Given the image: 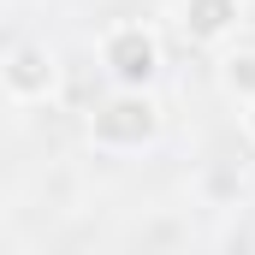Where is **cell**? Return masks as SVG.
Listing matches in <instances>:
<instances>
[{"label": "cell", "instance_id": "1", "mask_svg": "<svg viewBox=\"0 0 255 255\" xmlns=\"http://www.w3.org/2000/svg\"><path fill=\"white\" fill-rule=\"evenodd\" d=\"M154 130H160V107L148 101V89L113 95V101L95 107V119H89V136H95L101 148H142V142H154Z\"/></svg>", "mask_w": 255, "mask_h": 255}, {"label": "cell", "instance_id": "2", "mask_svg": "<svg viewBox=\"0 0 255 255\" xmlns=\"http://www.w3.org/2000/svg\"><path fill=\"white\" fill-rule=\"evenodd\" d=\"M101 60H107V71H113L119 89H148L160 77V36L148 24H119V30H107Z\"/></svg>", "mask_w": 255, "mask_h": 255}, {"label": "cell", "instance_id": "3", "mask_svg": "<svg viewBox=\"0 0 255 255\" xmlns=\"http://www.w3.org/2000/svg\"><path fill=\"white\" fill-rule=\"evenodd\" d=\"M0 83H6V95L12 101H48L54 89H60V60L42 48V42H18L6 65H0Z\"/></svg>", "mask_w": 255, "mask_h": 255}, {"label": "cell", "instance_id": "4", "mask_svg": "<svg viewBox=\"0 0 255 255\" xmlns=\"http://www.w3.org/2000/svg\"><path fill=\"white\" fill-rule=\"evenodd\" d=\"M244 18V0H178V30L190 36L196 48H214L238 30Z\"/></svg>", "mask_w": 255, "mask_h": 255}, {"label": "cell", "instance_id": "5", "mask_svg": "<svg viewBox=\"0 0 255 255\" xmlns=\"http://www.w3.org/2000/svg\"><path fill=\"white\" fill-rule=\"evenodd\" d=\"M220 83L250 101L255 95V54H226V60H220Z\"/></svg>", "mask_w": 255, "mask_h": 255}, {"label": "cell", "instance_id": "6", "mask_svg": "<svg viewBox=\"0 0 255 255\" xmlns=\"http://www.w3.org/2000/svg\"><path fill=\"white\" fill-rule=\"evenodd\" d=\"M244 125H250V136H255V95H250V113H244Z\"/></svg>", "mask_w": 255, "mask_h": 255}]
</instances>
